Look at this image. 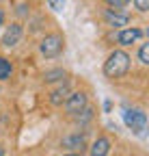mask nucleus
I'll return each mask as SVG.
<instances>
[{
    "label": "nucleus",
    "mask_w": 149,
    "mask_h": 156,
    "mask_svg": "<svg viewBox=\"0 0 149 156\" xmlns=\"http://www.w3.org/2000/svg\"><path fill=\"white\" fill-rule=\"evenodd\" d=\"M73 117H76V122H89L91 117H93V111H91L89 106H84V108H82L80 113H76Z\"/></svg>",
    "instance_id": "obj_13"
},
{
    "label": "nucleus",
    "mask_w": 149,
    "mask_h": 156,
    "mask_svg": "<svg viewBox=\"0 0 149 156\" xmlns=\"http://www.w3.org/2000/svg\"><path fill=\"white\" fill-rule=\"evenodd\" d=\"M123 122H125V126L134 134H143L145 128H147V115H145L143 108H125Z\"/></svg>",
    "instance_id": "obj_3"
},
{
    "label": "nucleus",
    "mask_w": 149,
    "mask_h": 156,
    "mask_svg": "<svg viewBox=\"0 0 149 156\" xmlns=\"http://www.w3.org/2000/svg\"><path fill=\"white\" fill-rule=\"evenodd\" d=\"M138 61H141L143 65L149 63V44H143V46H141V50H138Z\"/></svg>",
    "instance_id": "obj_14"
},
{
    "label": "nucleus",
    "mask_w": 149,
    "mask_h": 156,
    "mask_svg": "<svg viewBox=\"0 0 149 156\" xmlns=\"http://www.w3.org/2000/svg\"><path fill=\"white\" fill-rule=\"evenodd\" d=\"M48 5H50L52 11H61L63 5H65V0H48Z\"/></svg>",
    "instance_id": "obj_17"
},
{
    "label": "nucleus",
    "mask_w": 149,
    "mask_h": 156,
    "mask_svg": "<svg viewBox=\"0 0 149 156\" xmlns=\"http://www.w3.org/2000/svg\"><path fill=\"white\" fill-rule=\"evenodd\" d=\"M0 156H5V147L2 145H0Z\"/></svg>",
    "instance_id": "obj_19"
},
{
    "label": "nucleus",
    "mask_w": 149,
    "mask_h": 156,
    "mask_svg": "<svg viewBox=\"0 0 149 156\" xmlns=\"http://www.w3.org/2000/svg\"><path fill=\"white\" fill-rule=\"evenodd\" d=\"M108 152H110V141L106 139V136H100V139L93 141L89 154L91 156H108Z\"/></svg>",
    "instance_id": "obj_9"
},
{
    "label": "nucleus",
    "mask_w": 149,
    "mask_h": 156,
    "mask_svg": "<svg viewBox=\"0 0 149 156\" xmlns=\"http://www.w3.org/2000/svg\"><path fill=\"white\" fill-rule=\"evenodd\" d=\"M141 37H143V30H141V28H123V30H119V35H117V41H119L121 46H132V44L138 41Z\"/></svg>",
    "instance_id": "obj_8"
},
{
    "label": "nucleus",
    "mask_w": 149,
    "mask_h": 156,
    "mask_svg": "<svg viewBox=\"0 0 149 156\" xmlns=\"http://www.w3.org/2000/svg\"><path fill=\"white\" fill-rule=\"evenodd\" d=\"M121 9H106L104 11V20L108 22V26H125L127 24V20H130V15L123 11V13H119Z\"/></svg>",
    "instance_id": "obj_7"
},
{
    "label": "nucleus",
    "mask_w": 149,
    "mask_h": 156,
    "mask_svg": "<svg viewBox=\"0 0 149 156\" xmlns=\"http://www.w3.org/2000/svg\"><path fill=\"white\" fill-rule=\"evenodd\" d=\"M127 69H130V54L127 52L115 50L108 54L106 63H104V74L108 78H121L127 74Z\"/></svg>",
    "instance_id": "obj_1"
},
{
    "label": "nucleus",
    "mask_w": 149,
    "mask_h": 156,
    "mask_svg": "<svg viewBox=\"0 0 149 156\" xmlns=\"http://www.w3.org/2000/svg\"><path fill=\"white\" fill-rule=\"evenodd\" d=\"M61 147L67 150L69 154H78V152H84L86 150V136L76 132V134H69V136H63L61 139Z\"/></svg>",
    "instance_id": "obj_4"
},
{
    "label": "nucleus",
    "mask_w": 149,
    "mask_h": 156,
    "mask_svg": "<svg viewBox=\"0 0 149 156\" xmlns=\"http://www.w3.org/2000/svg\"><path fill=\"white\" fill-rule=\"evenodd\" d=\"M65 48V37L59 35V33H50L41 39V44H39V50L46 58H54V56H59Z\"/></svg>",
    "instance_id": "obj_2"
},
{
    "label": "nucleus",
    "mask_w": 149,
    "mask_h": 156,
    "mask_svg": "<svg viewBox=\"0 0 149 156\" xmlns=\"http://www.w3.org/2000/svg\"><path fill=\"white\" fill-rule=\"evenodd\" d=\"M63 156H78V154H63Z\"/></svg>",
    "instance_id": "obj_20"
},
{
    "label": "nucleus",
    "mask_w": 149,
    "mask_h": 156,
    "mask_svg": "<svg viewBox=\"0 0 149 156\" xmlns=\"http://www.w3.org/2000/svg\"><path fill=\"white\" fill-rule=\"evenodd\" d=\"M2 24H5V13L0 11V26H2Z\"/></svg>",
    "instance_id": "obj_18"
},
{
    "label": "nucleus",
    "mask_w": 149,
    "mask_h": 156,
    "mask_svg": "<svg viewBox=\"0 0 149 156\" xmlns=\"http://www.w3.org/2000/svg\"><path fill=\"white\" fill-rule=\"evenodd\" d=\"M9 76H11V63L5 56H0V80H7Z\"/></svg>",
    "instance_id": "obj_12"
},
{
    "label": "nucleus",
    "mask_w": 149,
    "mask_h": 156,
    "mask_svg": "<svg viewBox=\"0 0 149 156\" xmlns=\"http://www.w3.org/2000/svg\"><path fill=\"white\" fill-rule=\"evenodd\" d=\"M22 24H17V22H13L11 26H7V30H5V35H2V46L5 48H15L17 44H20V39H22Z\"/></svg>",
    "instance_id": "obj_6"
},
{
    "label": "nucleus",
    "mask_w": 149,
    "mask_h": 156,
    "mask_svg": "<svg viewBox=\"0 0 149 156\" xmlns=\"http://www.w3.org/2000/svg\"><path fill=\"white\" fill-rule=\"evenodd\" d=\"M104 2L110 7V9H123L130 5V0H104Z\"/></svg>",
    "instance_id": "obj_15"
},
{
    "label": "nucleus",
    "mask_w": 149,
    "mask_h": 156,
    "mask_svg": "<svg viewBox=\"0 0 149 156\" xmlns=\"http://www.w3.org/2000/svg\"><path fill=\"white\" fill-rule=\"evenodd\" d=\"M71 91H69V87L67 85H61V87H56L52 93H50V102L54 104V106H61L65 100H67V95H69Z\"/></svg>",
    "instance_id": "obj_10"
},
{
    "label": "nucleus",
    "mask_w": 149,
    "mask_h": 156,
    "mask_svg": "<svg viewBox=\"0 0 149 156\" xmlns=\"http://www.w3.org/2000/svg\"><path fill=\"white\" fill-rule=\"evenodd\" d=\"M67 74H65V69H48L46 74H43V80L46 83H59V80H63Z\"/></svg>",
    "instance_id": "obj_11"
},
{
    "label": "nucleus",
    "mask_w": 149,
    "mask_h": 156,
    "mask_svg": "<svg viewBox=\"0 0 149 156\" xmlns=\"http://www.w3.org/2000/svg\"><path fill=\"white\" fill-rule=\"evenodd\" d=\"M134 7L141 13H145V11H149V0H134Z\"/></svg>",
    "instance_id": "obj_16"
},
{
    "label": "nucleus",
    "mask_w": 149,
    "mask_h": 156,
    "mask_svg": "<svg viewBox=\"0 0 149 156\" xmlns=\"http://www.w3.org/2000/svg\"><path fill=\"white\" fill-rule=\"evenodd\" d=\"M63 106H65V111H67L69 115L80 113V111L86 106V93H82V91H73V93H69L67 100L63 102Z\"/></svg>",
    "instance_id": "obj_5"
}]
</instances>
